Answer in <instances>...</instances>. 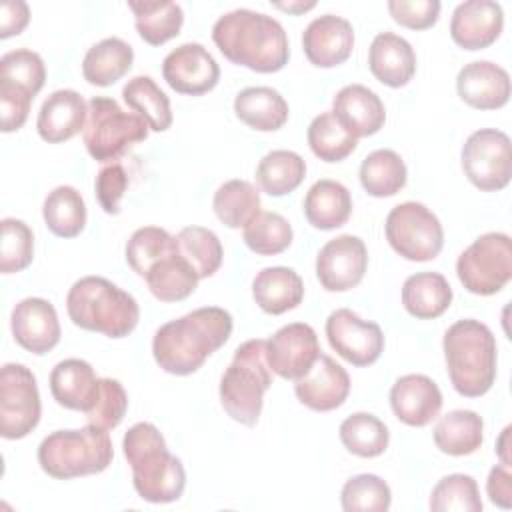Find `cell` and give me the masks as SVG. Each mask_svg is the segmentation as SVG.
<instances>
[{"label": "cell", "mask_w": 512, "mask_h": 512, "mask_svg": "<svg viewBox=\"0 0 512 512\" xmlns=\"http://www.w3.org/2000/svg\"><path fill=\"white\" fill-rule=\"evenodd\" d=\"M232 316L218 306L196 308L162 324L152 340L156 364L174 376L194 374L232 334Z\"/></svg>", "instance_id": "6da1fadb"}, {"label": "cell", "mask_w": 512, "mask_h": 512, "mask_svg": "<svg viewBox=\"0 0 512 512\" xmlns=\"http://www.w3.org/2000/svg\"><path fill=\"white\" fill-rule=\"evenodd\" d=\"M212 40L234 64L270 74L288 64L290 46L282 24L262 12L236 8L212 26Z\"/></svg>", "instance_id": "7a4b0ae2"}, {"label": "cell", "mask_w": 512, "mask_h": 512, "mask_svg": "<svg viewBox=\"0 0 512 512\" xmlns=\"http://www.w3.org/2000/svg\"><path fill=\"white\" fill-rule=\"evenodd\" d=\"M124 456L132 468L138 496L152 504H168L182 496L186 472L182 460L168 452L160 430L150 422H138L124 434Z\"/></svg>", "instance_id": "3957f363"}, {"label": "cell", "mask_w": 512, "mask_h": 512, "mask_svg": "<svg viewBox=\"0 0 512 512\" xmlns=\"http://www.w3.org/2000/svg\"><path fill=\"white\" fill-rule=\"evenodd\" d=\"M446 370L454 390L466 398L484 396L496 380V338L474 318L454 322L442 340Z\"/></svg>", "instance_id": "277c9868"}, {"label": "cell", "mask_w": 512, "mask_h": 512, "mask_svg": "<svg viewBox=\"0 0 512 512\" xmlns=\"http://www.w3.org/2000/svg\"><path fill=\"white\" fill-rule=\"evenodd\" d=\"M66 310L76 326L108 338L128 336L140 320L136 298L102 276L76 280L68 290Z\"/></svg>", "instance_id": "5b68a950"}, {"label": "cell", "mask_w": 512, "mask_h": 512, "mask_svg": "<svg viewBox=\"0 0 512 512\" xmlns=\"http://www.w3.org/2000/svg\"><path fill=\"white\" fill-rule=\"evenodd\" d=\"M270 386L272 370L266 360V340H246L236 348L230 366L220 378L222 408L232 420L252 428L258 424L264 392Z\"/></svg>", "instance_id": "8992f818"}, {"label": "cell", "mask_w": 512, "mask_h": 512, "mask_svg": "<svg viewBox=\"0 0 512 512\" xmlns=\"http://www.w3.org/2000/svg\"><path fill=\"white\" fill-rule=\"evenodd\" d=\"M114 458L108 430L86 424L78 430H56L38 446L40 468L56 478L70 480L104 472Z\"/></svg>", "instance_id": "52a82bcc"}, {"label": "cell", "mask_w": 512, "mask_h": 512, "mask_svg": "<svg viewBox=\"0 0 512 512\" xmlns=\"http://www.w3.org/2000/svg\"><path fill=\"white\" fill-rule=\"evenodd\" d=\"M148 124L132 112H124L116 100L94 96L88 102V118L84 126V146L98 162H112L126 148L146 140Z\"/></svg>", "instance_id": "ba28073f"}, {"label": "cell", "mask_w": 512, "mask_h": 512, "mask_svg": "<svg viewBox=\"0 0 512 512\" xmlns=\"http://www.w3.org/2000/svg\"><path fill=\"white\" fill-rule=\"evenodd\" d=\"M462 286L478 296L500 292L512 278V240L504 232L478 236L456 260Z\"/></svg>", "instance_id": "9c48e42d"}, {"label": "cell", "mask_w": 512, "mask_h": 512, "mask_svg": "<svg viewBox=\"0 0 512 512\" xmlns=\"http://www.w3.org/2000/svg\"><path fill=\"white\" fill-rule=\"evenodd\" d=\"M386 240L396 254L412 262L434 260L444 246L438 216L420 202H402L386 216Z\"/></svg>", "instance_id": "30bf717a"}, {"label": "cell", "mask_w": 512, "mask_h": 512, "mask_svg": "<svg viewBox=\"0 0 512 512\" xmlns=\"http://www.w3.org/2000/svg\"><path fill=\"white\" fill-rule=\"evenodd\" d=\"M36 376L24 364L8 362L0 370V434L8 440L28 436L40 422Z\"/></svg>", "instance_id": "8fae6325"}, {"label": "cell", "mask_w": 512, "mask_h": 512, "mask_svg": "<svg viewBox=\"0 0 512 512\" xmlns=\"http://www.w3.org/2000/svg\"><path fill=\"white\" fill-rule=\"evenodd\" d=\"M462 170L484 192L506 188L512 176L508 134L496 128L472 132L462 146Z\"/></svg>", "instance_id": "7c38bea8"}, {"label": "cell", "mask_w": 512, "mask_h": 512, "mask_svg": "<svg viewBox=\"0 0 512 512\" xmlns=\"http://www.w3.org/2000/svg\"><path fill=\"white\" fill-rule=\"evenodd\" d=\"M326 338L332 350L352 366H370L384 350V334L380 326L362 320L348 308H338L328 316Z\"/></svg>", "instance_id": "4fadbf2b"}, {"label": "cell", "mask_w": 512, "mask_h": 512, "mask_svg": "<svg viewBox=\"0 0 512 512\" xmlns=\"http://www.w3.org/2000/svg\"><path fill=\"white\" fill-rule=\"evenodd\" d=\"M368 266V252L358 236L342 234L328 240L316 256V276L324 290L346 292L358 286Z\"/></svg>", "instance_id": "5bb4252c"}, {"label": "cell", "mask_w": 512, "mask_h": 512, "mask_svg": "<svg viewBox=\"0 0 512 512\" xmlns=\"http://www.w3.org/2000/svg\"><path fill=\"white\" fill-rule=\"evenodd\" d=\"M318 336L310 324L292 322L266 340V360L274 374L284 380L302 378L320 356Z\"/></svg>", "instance_id": "9a60e30c"}, {"label": "cell", "mask_w": 512, "mask_h": 512, "mask_svg": "<svg viewBox=\"0 0 512 512\" xmlns=\"http://www.w3.org/2000/svg\"><path fill=\"white\" fill-rule=\"evenodd\" d=\"M162 76L178 94L200 96L218 84L220 68L202 44L186 42L168 52L162 62Z\"/></svg>", "instance_id": "2e32d148"}, {"label": "cell", "mask_w": 512, "mask_h": 512, "mask_svg": "<svg viewBox=\"0 0 512 512\" xmlns=\"http://www.w3.org/2000/svg\"><path fill=\"white\" fill-rule=\"evenodd\" d=\"M294 382L296 398L316 412L336 410L344 404L350 392V376L346 368L322 352L312 368Z\"/></svg>", "instance_id": "e0dca14e"}, {"label": "cell", "mask_w": 512, "mask_h": 512, "mask_svg": "<svg viewBox=\"0 0 512 512\" xmlns=\"http://www.w3.org/2000/svg\"><path fill=\"white\" fill-rule=\"evenodd\" d=\"M302 48L310 64L318 68H334L346 62L352 54L354 28L342 16H318L306 26L302 34Z\"/></svg>", "instance_id": "ac0fdd59"}, {"label": "cell", "mask_w": 512, "mask_h": 512, "mask_svg": "<svg viewBox=\"0 0 512 512\" xmlns=\"http://www.w3.org/2000/svg\"><path fill=\"white\" fill-rule=\"evenodd\" d=\"M504 26L502 6L494 0H466L450 20V36L464 50H482L496 42Z\"/></svg>", "instance_id": "d6986e66"}, {"label": "cell", "mask_w": 512, "mask_h": 512, "mask_svg": "<svg viewBox=\"0 0 512 512\" xmlns=\"http://www.w3.org/2000/svg\"><path fill=\"white\" fill-rule=\"evenodd\" d=\"M14 340L32 354H46L60 342V322L54 306L44 298L20 300L10 316Z\"/></svg>", "instance_id": "ffe728a7"}, {"label": "cell", "mask_w": 512, "mask_h": 512, "mask_svg": "<svg viewBox=\"0 0 512 512\" xmlns=\"http://www.w3.org/2000/svg\"><path fill=\"white\" fill-rule=\"evenodd\" d=\"M390 406L400 422L422 428L440 414L442 392L432 378L406 374L392 384Z\"/></svg>", "instance_id": "44dd1931"}, {"label": "cell", "mask_w": 512, "mask_h": 512, "mask_svg": "<svg viewBox=\"0 0 512 512\" xmlns=\"http://www.w3.org/2000/svg\"><path fill=\"white\" fill-rule=\"evenodd\" d=\"M456 90L468 106L476 110H496L510 100V76L502 66L490 60H474L460 68Z\"/></svg>", "instance_id": "7402d4cb"}, {"label": "cell", "mask_w": 512, "mask_h": 512, "mask_svg": "<svg viewBox=\"0 0 512 512\" xmlns=\"http://www.w3.org/2000/svg\"><path fill=\"white\" fill-rule=\"evenodd\" d=\"M330 112L356 140L376 134L386 120L384 102L374 90L362 84L340 88L332 100Z\"/></svg>", "instance_id": "603a6c76"}, {"label": "cell", "mask_w": 512, "mask_h": 512, "mask_svg": "<svg viewBox=\"0 0 512 512\" xmlns=\"http://www.w3.org/2000/svg\"><path fill=\"white\" fill-rule=\"evenodd\" d=\"M88 104L76 90H56L40 106L36 130L50 144L66 142L84 130Z\"/></svg>", "instance_id": "cb8c5ba5"}, {"label": "cell", "mask_w": 512, "mask_h": 512, "mask_svg": "<svg viewBox=\"0 0 512 512\" xmlns=\"http://www.w3.org/2000/svg\"><path fill=\"white\" fill-rule=\"evenodd\" d=\"M368 68L376 80L390 88L406 86L416 72L414 48L394 32H380L370 44Z\"/></svg>", "instance_id": "d4e9b609"}, {"label": "cell", "mask_w": 512, "mask_h": 512, "mask_svg": "<svg viewBox=\"0 0 512 512\" xmlns=\"http://www.w3.org/2000/svg\"><path fill=\"white\" fill-rule=\"evenodd\" d=\"M98 386L100 378H96L94 368L80 358H66L50 372V392L68 410L86 414L96 400Z\"/></svg>", "instance_id": "484cf974"}, {"label": "cell", "mask_w": 512, "mask_h": 512, "mask_svg": "<svg viewBox=\"0 0 512 512\" xmlns=\"http://www.w3.org/2000/svg\"><path fill=\"white\" fill-rule=\"evenodd\" d=\"M144 280L154 298L160 302H178L196 290L200 278L188 260L180 254L178 242H174L170 250H166L148 266Z\"/></svg>", "instance_id": "4316f807"}, {"label": "cell", "mask_w": 512, "mask_h": 512, "mask_svg": "<svg viewBox=\"0 0 512 512\" xmlns=\"http://www.w3.org/2000/svg\"><path fill=\"white\" fill-rule=\"evenodd\" d=\"M254 302L268 314H284L294 310L304 298V282L292 268L268 266L252 280Z\"/></svg>", "instance_id": "83f0119b"}, {"label": "cell", "mask_w": 512, "mask_h": 512, "mask_svg": "<svg viewBox=\"0 0 512 512\" xmlns=\"http://www.w3.org/2000/svg\"><path fill=\"white\" fill-rule=\"evenodd\" d=\"M352 214V196L336 180H318L304 196V216L318 230H334L348 222Z\"/></svg>", "instance_id": "f1b7e54d"}, {"label": "cell", "mask_w": 512, "mask_h": 512, "mask_svg": "<svg viewBox=\"0 0 512 512\" xmlns=\"http://www.w3.org/2000/svg\"><path fill=\"white\" fill-rule=\"evenodd\" d=\"M236 116L258 132H274L288 120V104L270 86H248L234 98Z\"/></svg>", "instance_id": "f546056e"}, {"label": "cell", "mask_w": 512, "mask_h": 512, "mask_svg": "<svg viewBox=\"0 0 512 512\" xmlns=\"http://www.w3.org/2000/svg\"><path fill=\"white\" fill-rule=\"evenodd\" d=\"M402 304L418 320L442 316L452 304V288L440 272H418L402 284Z\"/></svg>", "instance_id": "4dcf8cb0"}, {"label": "cell", "mask_w": 512, "mask_h": 512, "mask_svg": "<svg viewBox=\"0 0 512 512\" xmlns=\"http://www.w3.org/2000/svg\"><path fill=\"white\" fill-rule=\"evenodd\" d=\"M134 62V50L122 38H104L88 52L82 60V74L84 80L94 86H112L118 82Z\"/></svg>", "instance_id": "1f68e13d"}, {"label": "cell", "mask_w": 512, "mask_h": 512, "mask_svg": "<svg viewBox=\"0 0 512 512\" xmlns=\"http://www.w3.org/2000/svg\"><path fill=\"white\" fill-rule=\"evenodd\" d=\"M484 422L474 410H452L434 426V444L448 456H468L482 446Z\"/></svg>", "instance_id": "d6a6232c"}, {"label": "cell", "mask_w": 512, "mask_h": 512, "mask_svg": "<svg viewBox=\"0 0 512 512\" xmlns=\"http://www.w3.org/2000/svg\"><path fill=\"white\" fill-rule=\"evenodd\" d=\"M128 8L134 12V24L140 38L150 46H160L178 36L184 24L182 6L170 0L128 2Z\"/></svg>", "instance_id": "836d02e7"}, {"label": "cell", "mask_w": 512, "mask_h": 512, "mask_svg": "<svg viewBox=\"0 0 512 512\" xmlns=\"http://www.w3.org/2000/svg\"><path fill=\"white\" fill-rule=\"evenodd\" d=\"M406 176L404 160L388 148L370 152L360 164V184L374 198L398 194L406 184Z\"/></svg>", "instance_id": "e575fe53"}, {"label": "cell", "mask_w": 512, "mask_h": 512, "mask_svg": "<svg viewBox=\"0 0 512 512\" xmlns=\"http://www.w3.org/2000/svg\"><path fill=\"white\" fill-rule=\"evenodd\" d=\"M124 102L148 124L154 132H164L172 124L170 98L150 76H134L122 88Z\"/></svg>", "instance_id": "d590c367"}, {"label": "cell", "mask_w": 512, "mask_h": 512, "mask_svg": "<svg viewBox=\"0 0 512 512\" xmlns=\"http://www.w3.org/2000/svg\"><path fill=\"white\" fill-rule=\"evenodd\" d=\"M306 176V162L292 150L268 152L256 168V182L270 196H286L294 192Z\"/></svg>", "instance_id": "8d00e7d4"}, {"label": "cell", "mask_w": 512, "mask_h": 512, "mask_svg": "<svg viewBox=\"0 0 512 512\" xmlns=\"http://www.w3.org/2000/svg\"><path fill=\"white\" fill-rule=\"evenodd\" d=\"M42 216L52 234L60 238H74L86 226L84 198L72 186H56L44 200Z\"/></svg>", "instance_id": "74e56055"}, {"label": "cell", "mask_w": 512, "mask_h": 512, "mask_svg": "<svg viewBox=\"0 0 512 512\" xmlns=\"http://www.w3.org/2000/svg\"><path fill=\"white\" fill-rule=\"evenodd\" d=\"M212 208L228 228H244L260 212V192L246 180H228L214 192Z\"/></svg>", "instance_id": "f35d334b"}, {"label": "cell", "mask_w": 512, "mask_h": 512, "mask_svg": "<svg viewBox=\"0 0 512 512\" xmlns=\"http://www.w3.org/2000/svg\"><path fill=\"white\" fill-rule=\"evenodd\" d=\"M340 442L348 452L360 458H376L384 454L390 442V432L386 424L368 412H356L348 416L340 428Z\"/></svg>", "instance_id": "ab89813d"}, {"label": "cell", "mask_w": 512, "mask_h": 512, "mask_svg": "<svg viewBox=\"0 0 512 512\" xmlns=\"http://www.w3.org/2000/svg\"><path fill=\"white\" fill-rule=\"evenodd\" d=\"M178 250L194 268L198 278L212 276L222 264V244L218 236L204 226H186L176 234Z\"/></svg>", "instance_id": "60d3db41"}, {"label": "cell", "mask_w": 512, "mask_h": 512, "mask_svg": "<svg viewBox=\"0 0 512 512\" xmlns=\"http://www.w3.org/2000/svg\"><path fill=\"white\" fill-rule=\"evenodd\" d=\"M308 146L324 162H340L356 150V138L344 130L332 112L318 114L306 132Z\"/></svg>", "instance_id": "b9f144b4"}, {"label": "cell", "mask_w": 512, "mask_h": 512, "mask_svg": "<svg viewBox=\"0 0 512 512\" xmlns=\"http://www.w3.org/2000/svg\"><path fill=\"white\" fill-rule=\"evenodd\" d=\"M292 226L278 212H258L244 226L246 246L260 256H274L292 244Z\"/></svg>", "instance_id": "7bdbcfd3"}, {"label": "cell", "mask_w": 512, "mask_h": 512, "mask_svg": "<svg viewBox=\"0 0 512 512\" xmlns=\"http://www.w3.org/2000/svg\"><path fill=\"white\" fill-rule=\"evenodd\" d=\"M430 510L434 512H480L482 500L470 474H448L432 488Z\"/></svg>", "instance_id": "ee69618b"}, {"label": "cell", "mask_w": 512, "mask_h": 512, "mask_svg": "<svg viewBox=\"0 0 512 512\" xmlns=\"http://www.w3.org/2000/svg\"><path fill=\"white\" fill-rule=\"evenodd\" d=\"M346 512H386L392 502L390 486L376 474H358L346 480L340 494Z\"/></svg>", "instance_id": "f6af8a7d"}, {"label": "cell", "mask_w": 512, "mask_h": 512, "mask_svg": "<svg viewBox=\"0 0 512 512\" xmlns=\"http://www.w3.org/2000/svg\"><path fill=\"white\" fill-rule=\"evenodd\" d=\"M2 228V250L0 270L2 274H14L30 266L34 258V236L26 222L16 218H4Z\"/></svg>", "instance_id": "bcb514c9"}, {"label": "cell", "mask_w": 512, "mask_h": 512, "mask_svg": "<svg viewBox=\"0 0 512 512\" xmlns=\"http://www.w3.org/2000/svg\"><path fill=\"white\" fill-rule=\"evenodd\" d=\"M0 80H8L36 96L46 80L44 60L28 48L10 50L0 58Z\"/></svg>", "instance_id": "7dc6e473"}, {"label": "cell", "mask_w": 512, "mask_h": 512, "mask_svg": "<svg viewBox=\"0 0 512 512\" xmlns=\"http://www.w3.org/2000/svg\"><path fill=\"white\" fill-rule=\"evenodd\" d=\"M174 242H176V236H172L164 228H158V226L138 228L126 242V262L140 278H144L148 266L156 258H160L166 250H170Z\"/></svg>", "instance_id": "c3c4849f"}, {"label": "cell", "mask_w": 512, "mask_h": 512, "mask_svg": "<svg viewBox=\"0 0 512 512\" xmlns=\"http://www.w3.org/2000/svg\"><path fill=\"white\" fill-rule=\"evenodd\" d=\"M128 408V396L124 386L114 378H100L98 394L90 410L86 412L88 424H94L104 430L116 428Z\"/></svg>", "instance_id": "681fc988"}, {"label": "cell", "mask_w": 512, "mask_h": 512, "mask_svg": "<svg viewBox=\"0 0 512 512\" xmlns=\"http://www.w3.org/2000/svg\"><path fill=\"white\" fill-rule=\"evenodd\" d=\"M390 16L406 28L424 30L436 24L440 16L438 0H390L388 2Z\"/></svg>", "instance_id": "f907efd6"}, {"label": "cell", "mask_w": 512, "mask_h": 512, "mask_svg": "<svg viewBox=\"0 0 512 512\" xmlns=\"http://www.w3.org/2000/svg\"><path fill=\"white\" fill-rule=\"evenodd\" d=\"M32 100H34V96L28 90H24L8 80H0L2 132H14L24 126Z\"/></svg>", "instance_id": "816d5d0a"}, {"label": "cell", "mask_w": 512, "mask_h": 512, "mask_svg": "<svg viewBox=\"0 0 512 512\" xmlns=\"http://www.w3.org/2000/svg\"><path fill=\"white\" fill-rule=\"evenodd\" d=\"M96 198L106 214H118L120 212V200L128 186V174L118 162H110L100 168L96 176Z\"/></svg>", "instance_id": "f5cc1de1"}, {"label": "cell", "mask_w": 512, "mask_h": 512, "mask_svg": "<svg viewBox=\"0 0 512 512\" xmlns=\"http://www.w3.org/2000/svg\"><path fill=\"white\" fill-rule=\"evenodd\" d=\"M30 20V8L24 0H4L0 6V38L20 34Z\"/></svg>", "instance_id": "db71d44e"}, {"label": "cell", "mask_w": 512, "mask_h": 512, "mask_svg": "<svg viewBox=\"0 0 512 512\" xmlns=\"http://www.w3.org/2000/svg\"><path fill=\"white\" fill-rule=\"evenodd\" d=\"M486 492L492 504L500 508H510L512 506V476H510V466L506 464H496L486 482Z\"/></svg>", "instance_id": "11a10c76"}, {"label": "cell", "mask_w": 512, "mask_h": 512, "mask_svg": "<svg viewBox=\"0 0 512 512\" xmlns=\"http://www.w3.org/2000/svg\"><path fill=\"white\" fill-rule=\"evenodd\" d=\"M508 438H510V426H506L504 430H502V434H500V438H498V442H496V452H498V456H500V464H506V466H510V458H508Z\"/></svg>", "instance_id": "9f6ffc18"}, {"label": "cell", "mask_w": 512, "mask_h": 512, "mask_svg": "<svg viewBox=\"0 0 512 512\" xmlns=\"http://www.w3.org/2000/svg\"><path fill=\"white\" fill-rule=\"evenodd\" d=\"M276 8H280V10H284V12H292V14H302V12H306V10H310V8H314L316 6V2H288V4H274Z\"/></svg>", "instance_id": "6f0895ef"}]
</instances>
